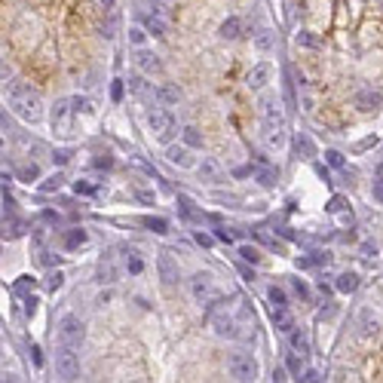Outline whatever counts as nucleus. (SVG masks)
Segmentation results:
<instances>
[{
	"label": "nucleus",
	"instance_id": "obj_1",
	"mask_svg": "<svg viewBox=\"0 0 383 383\" xmlns=\"http://www.w3.org/2000/svg\"><path fill=\"white\" fill-rule=\"evenodd\" d=\"M9 107L15 111V117H22L25 123H40L43 120V101L25 83H12L9 86Z\"/></svg>",
	"mask_w": 383,
	"mask_h": 383
},
{
	"label": "nucleus",
	"instance_id": "obj_2",
	"mask_svg": "<svg viewBox=\"0 0 383 383\" xmlns=\"http://www.w3.org/2000/svg\"><path fill=\"white\" fill-rule=\"evenodd\" d=\"M261 123H264V141L270 148H282L285 144V117L273 95L261 98Z\"/></svg>",
	"mask_w": 383,
	"mask_h": 383
},
{
	"label": "nucleus",
	"instance_id": "obj_3",
	"mask_svg": "<svg viewBox=\"0 0 383 383\" xmlns=\"http://www.w3.org/2000/svg\"><path fill=\"white\" fill-rule=\"evenodd\" d=\"M227 371H230V377H233V380L248 383V380L258 377V362H254V356H251V353L236 350V353H230V359H227Z\"/></svg>",
	"mask_w": 383,
	"mask_h": 383
},
{
	"label": "nucleus",
	"instance_id": "obj_4",
	"mask_svg": "<svg viewBox=\"0 0 383 383\" xmlns=\"http://www.w3.org/2000/svg\"><path fill=\"white\" fill-rule=\"evenodd\" d=\"M74 350L77 346H68V343H59V350H56V374L62 380H77L80 377V356Z\"/></svg>",
	"mask_w": 383,
	"mask_h": 383
},
{
	"label": "nucleus",
	"instance_id": "obj_5",
	"mask_svg": "<svg viewBox=\"0 0 383 383\" xmlns=\"http://www.w3.org/2000/svg\"><path fill=\"white\" fill-rule=\"evenodd\" d=\"M187 288H190V298H193V304H212L215 298H218V288H215V279L209 276V273H193L190 276V282H187Z\"/></svg>",
	"mask_w": 383,
	"mask_h": 383
},
{
	"label": "nucleus",
	"instance_id": "obj_6",
	"mask_svg": "<svg viewBox=\"0 0 383 383\" xmlns=\"http://www.w3.org/2000/svg\"><path fill=\"white\" fill-rule=\"evenodd\" d=\"M59 343H68V346H80L83 343V337H86V325H83V319L80 316H62V322H59Z\"/></svg>",
	"mask_w": 383,
	"mask_h": 383
},
{
	"label": "nucleus",
	"instance_id": "obj_7",
	"mask_svg": "<svg viewBox=\"0 0 383 383\" xmlns=\"http://www.w3.org/2000/svg\"><path fill=\"white\" fill-rule=\"evenodd\" d=\"M148 126H151V132H153L156 138L166 141V138L175 132V117L166 111V107H153V111L148 114Z\"/></svg>",
	"mask_w": 383,
	"mask_h": 383
},
{
	"label": "nucleus",
	"instance_id": "obj_8",
	"mask_svg": "<svg viewBox=\"0 0 383 383\" xmlns=\"http://www.w3.org/2000/svg\"><path fill=\"white\" fill-rule=\"evenodd\" d=\"M71 111H74L71 98L56 101V107H52V129H56V135H71Z\"/></svg>",
	"mask_w": 383,
	"mask_h": 383
},
{
	"label": "nucleus",
	"instance_id": "obj_9",
	"mask_svg": "<svg viewBox=\"0 0 383 383\" xmlns=\"http://www.w3.org/2000/svg\"><path fill=\"white\" fill-rule=\"evenodd\" d=\"M236 319L230 316V313H215L212 316V331L218 334V337H227V340H233V337H239V331H236Z\"/></svg>",
	"mask_w": 383,
	"mask_h": 383
},
{
	"label": "nucleus",
	"instance_id": "obj_10",
	"mask_svg": "<svg viewBox=\"0 0 383 383\" xmlns=\"http://www.w3.org/2000/svg\"><path fill=\"white\" fill-rule=\"evenodd\" d=\"M166 159L172 162V166H178V169H193L196 166L184 144H169V148H166Z\"/></svg>",
	"mask_w": 383,
	"mask_h": 383
},
{
	"label": "nucleus",
	"instance_id": "obj_11",
	"mask_svg": "<svg viewBox=\"0 0 383 383\" xmlns=\"http://www.w3.org/2000/svg\"><path fill=\"white\" fill-rule=\"evenodd\" d=\"M270 65L267 62H261V65H254L251 71H248V77H245V83H248V89H264L267 86V80H270Z\"/></svg>",
	"mask_w": 383,
	"mask_h": 383
},
{
	"label": "nucleus",
	"instance_id": "obj_12",
	"mask_svg": "<svg viewBox=\"0 0 383 383\" xmlns=\"http://www.w3.org/2000/svg\"><path fill=\"white\" fill-rule=\"evenodd\" d=\"M156 267H159V276H162V282H166V285L178 282V267L172 264V258H169V254H159Z\"/></svg>",
	"mask_w": 383,
	"mask_h": 383
},
{
	"label": "nucleus",
	"instance_id": "obj_13",
	"mask_svg": "<svg viewBox=\"0 0 383 383\" xmlns=\"http://www.w3.org/2000/svg\"><path fill=\"white\" fill-rule=\"evenodd\" d=\"M120 251H123V261H126V270H129L132 276H138V273L144 270V261H141V254H138L135 248H129V245H123Z\"/></svg>",
	"mask_w": 383,
	"mask_h": 383
},
{
	"label": "nucleus",
	"instance_id": "obj_14",
	"mask_svg": "<svg viewBox=\"0 0 383 383\" xmlns=\"http://www.w3.org/2000/svg\"><path fill=\"white\" fill-rule=\"evenodd\" d=\"M129 92H132L135 98H141V101H153V86H151L148 80H141V77L129 80Z\"/></svg>",
	"mask_w": 383,
	"mask_h": 383
},
{
	"label": "nucleus",
	"instance_id": "obj_15",
	"mask_svg": "<svg viewBox=\"0 0 383 383\" xmlns=\"http://www.w3.org/2000/svg\"><path fill=\"white\" fill-rule=\"evenodd\" d=\"M138 68L144 71V74H162V62L153 56V52H141V56H138Z\"/></svg>",
	"mask_w": 383,
	"mask_h": 383
},
{
	"label": "nucleus",
	"instance_id": "obj_16",
	"mask_svg": "<svg viewBox=\"0 0 383 383\" xmlns=\"http://www.w3.org/2000/svg\"><path fill=\"white\" fill-rule=\"evenodd\" d=\"M337 291H340V295H353V291L359 288V276H356V273H350V270H346V273H340V276H337Z\"/></svg>",
	"mask_w": 383,
	"mask_h": 383
},
{
	"label": "nucleus",
	"instance_id": "obj_17",
	"mask_svg": "<svg viewBox=\"0 0 383 383\" xmlns=\"http://www.w3.org/2000/svg\"><path fill=\"white\" fill-rule=\"evenodd\" d=\"M156 98H159L162 104H178V101H181V89L172 86V83H162V86L156 89Z\"/></svg>",
	"mask_w": 383,
	"mask_h": 383
},
{
	"label": "nucleus",
	"instance_id": "obj_18",
	"mask_svg": "<svg viewBox=\"0 0 383 383\" xmlns=\"http://www.w3.org/2000/svg\"><path fill=\"white\" fill-rule=\"evenodd\" d=\"M117 279V267H114V258L107 254V258L98 264V282H114Z\"/></svg>",
	"mask_w": 383,
	"mask_h": 383
},
{
	"label": "nucleus",
	"instance_id": "obj_19",
	"mask_svg": "<svg viewBox=\"0 0 383 383\" xmlns=\"http://www.w3.org/2000/svg\"><path fill=\"white\" fill-rule=\"evenodd\" d=\"M178 206H181V215H184L187 221H193V224L203 221V212H196V209H193V203H190L187 196H178Z\"/></svg>",
	"mask_w": 383,
	"mask_h": 383
},
{
	"label": "nucleus",
	"instance_id": "obj_20",
	"mask_svg": "<svg viewBox=\"0 0 383 383\" xmlns=\"http://www.w3.org/2000/svg\"><path fill=\"white\" fill-rule=\"evenodd\" d=\"M273 325L279 328V331H291V316L285 306H273Z\"/></svg>",
	"mask_w": 383,
	"mask_h": 383
},
{
	"label": "nucleus",
	"instance_id": "obj_21",
	"mask_svg": "<svg viewBox=\"0 0 383 383\" xmlns=\"http://www.w3.org/2000/svg\"><path fill=\"white\" fill-rule=\"evenodd\" d=\"M80 245H86V230H68V236H65V248L68 251H74V248H80Z\"/></svg>",
	"mask_w": 383,
	"mask_h": 383
},
{
	"label": "nucleus",
	"instance_id": "obj_22",
	"mask_svg": "<svg viewBox=\"0 0 383 383\" xmlns=\"http://www.w3.org/2000/svg\"><path fill=\"white\" fill-rule=\"evenodd\" d=\"M239 34H242V22H239V19H227V22L221 25V37H224V40H236Z\"/></svg>",
	"mask_w": 383,
	"mask_h": 383
},
{
	"label": "nucleus",
	"instance_id": "obj_23",
	"mask_svg": "<svg viewBox=\"0 0 383 383\" xmlns=\"http://www.w3.org/2000/svg\"><path fill=\"white\" fill-rule=\"evenodd\" d=\"M15 175H19L22 181H37L40 178V166L37 162H22V166L15 169Z\"/></svg>",
	"mask_w": 383,
	"mask_h": 383
},
{
	"label": "nucleus",
	"instance_id": "obj_24",
	"mask_svg": "<svg viewBox=\"0 0 383 383\" xmlns=\"http://www.w3.org/2000/svg\"><path fill=\"white\" fill-rule=\"evenodd\" d=\"M295 151H298V153H304V156H313V153H316L313 141H309V135H304V132H298V135H295Z\"/></svg>",
	"mask_w": 383,
	"mask_h": 383
},
{
	"label": "nucleus",
	"instance_id": "obj_25",
	"mask_svg": "<svg viewBox=\"0 0 383 383\" xmlns=\"http://www.w3.org/2000/svg\"><path fill=\"white\" fill-rule=\"evenodd\" d=\"M148 31L156 34V37H166L169 25H166V19H162V15H148Z\"/></svg>",
	"mask_w": 383,
	"mask_h": 383
},
{
	"label": "nucleus",
	"instance_id": "obj_26",
	"mask_svg": "<svg viewBox=\"0 0 383 383\" xmlns=\"http://www.w3.org/2000/svg\"><path fill=\"white\" fill-rule=\"evenodd\" d=\"M62 184H65V175H62V172H52V175L43 181V184H40V193H56Z\"/></svg>",
	"mask_w": 383,
	"mask_h": 383
},
{
	"label": "nucleus",
	"instance_id": "obj_27",
	"mask_svg": "<svg viewBox=\"0 0 383 383\" xmlns=\"http://www.w3.org/2000/svg\"><path fill=\"white\" fill-rule=\"evenodd\" d=\"M359 322H362V334H365V337H377L380 325H377V319H371V313H362Z\"/></svg>",
	"mask_w": 383,
	"mask_h": 383
},
{
	"label": "nucleus",
	"instance_id": "obj_28",
	"mask_svg": "<svg viewBox=\"0 0 383 383\" xmlns=\"http://www.w3.org/2000/svg\"><path fill=\"white\" fill-rule=\"evenodd\" d=\"M288 340H291V350H295V353H301V356H304V353H309V340H306V334H304V331H291V337H288Z\"/></svg>",
	"mask_w": 383,
	"mask_h": 383
},
{
	"label": "nucleus",
	"instance_id": "obj_29",
	"mask_svg": "<svg viewBox=\"0 0 383 383\" xmlns=\"http://www.w3.org/2000/svg\"><path fill=\"white\" fill-rule=\"evenodd\" d=\"M25 230H28V224H25V221H12V218L3 224V236H6V239H12V236H22Z\"/></svg>",
	"mask_w": 383,
	"mask_h": 383
},
{
	"label": "nucleus",
	"instance_id": "obj_30",
	"mask_svg": "<svg viewBox=\"0 0 383 383\" xmlns=\"http://www.w3.org/2000/svg\"><path fill=\"white\" fill-rule=\"evenodd\" d=\"M144 227H148V230H153V233H166L169 230V221H166V218H144V221H141Z\"/></svg>",
	"mask_w": 383,
	"mask_h": 383
},
{
	"label": "nucleus",
	"instance_id": "obj_31",
	"mask_svg": "<svg viewBox=\"0 0 383 383\" xmlns=\"http://www.w3.org/2000/svg\"><path fill=\"white\" fill-rule=\"evenodd\" d=\"M267 298H270V304H273V306H288V298H285V291H282L279 285H270Z\"/></svg>",
	"mask_w": 383,
	"mask_h": 383
},
{
	"label": "nucleus",
	"instance_id": "obj_32",
	"mask_svg": "<svg viewBox=\"0 0 383 383\" xmlns=\"http://www.w3.org/2000/svg\"><path fill=\"white\" fill-rule=\"evenodd\" d=\"M184 144H187V148H203V135H199L196 126H187V129H184Z\"/></svg>",
	"mask_w": 383,
	"mask_h": 383
},
{
	"label": "nucleus",
	"instance_id": "obj_33",
	"mask_svg": "<svg viewBox=\"0 0 383 383\" xmlns=\"http://www.w3.org/2000/svg\"><path fill=\"white\" fill-rule=\"evenodd\" d=\"M199 175L209 178V181H215L218 175H221V169H218V162H215V159H203V166H199Z\"/></svg>",
	"mask_w": 383,
	"mask_h": 383
},
{
	"label": "nucleus",
	"instance_id": "obj_34",
	"mask_svg": "<svg viewBox=\"0 0 383 383\" xmlns=\"http://www.w3.org/2000/svg\"><path fill=\"white\" fill-rule=\"evenodd\" d=\"M239 258H242L245 264H258V261H261V251L251 248V245H239Z\"/></svg>",
	"mask_w": 383,
	"mask_h": 383
},
{
	"label": "nucleus",
	"instance_id": "obj_35",
	"mask_svg": "<svg viewBox=\"0 0 383 383\" xmlns=\"http://www.w3.org/2000/svg\"><path fill=\"white\" fill-rule=\"evenodd\" d=\"M325 162H328L331 169H343V166H346V159H343L340 151H325Z\"/></svg>",
	"mask_w": 383,
	"mask_h": 383
},
{
	"label": "nucleus",
	"instance_id": "obj_36",
	"mask_svg": "<svg viewBox=\"0 0 383 383\" xmlns=\"http://www.w3.org/2000/svg\"><path fill=\"white\" fill-rule=\"evenodd\" d=\"M356 101L362 104V111H371L374 104H380V95H377V92H362V95H359Z\"/></svg>",
	"mask_w": 383,
	"mask_h": 383
},
{
	"label": "nucleus",
	"instance_id": "obj_37",
	"mask_svg": "<svg viewBox=\"0 0 383 383\" xmlns=\"http://www.w3.org/2000/svg\"><path fill=\"white\" fill-rule=\"evenodd\" d=\"M258 181H261L264 187H273V184H276V172H273V169H261L258 172Z\"/></svg>",
	"mask_w": 383,
	"mask_h": 383
},
{
	"label": "nucleus",
	"instance_id": "obj_38",
	"mask_svg": "<svg viewBox=\"0 0 383 383\" xmlns=\"http://www.w3.org/2000/svg\"><path fill=\"white\" fill-rule=\"evenodd\" d=\"M28 288H34V279H31V276H22L19 282H15V285H12V291H15V295H25V291H28Z\"/></svg>",
	"mask_w": 383,
	"mask_h": 383
},
{
	"label": "nucleus",
	"instance_id": "obj_39",
	"mask_svg": "<svg viewBox=\"0 0 383 383\" xmlns=\"http://www.w3.org/2000/svg\"><path fill=\"white\" fill-rule=\"evenodd\" d=\"M291 288H295V295H298V298H309V288H306V282H304V279H291Z\"/></svg>",
	"mask_w": 383,
	"mask_h": 383
},
{
	"label": "nucleus",
	"instance_id": "obj_40",
	"mask_svg": "<svg viewBox=\"0 0 383 383\" xmlns=\"http://www.w3.org/2000/svg\"><path fill=\"white\" fill-rule=\"evenodd\" d=\"M62 282H65V276H62V273H49V279H46L49 291H59V288H62Z\"/></svg>",
	"mask_w": 383,
	"mask_h": 383
},
{
	"label": "nucleus",
	"instance_id": "obj_41",
	"mask_svg": "<svg viewBox=\"0 0 383 383\" xmlns=\"http://www.w3.org/2000/svg\"><path fill=\"white\" fill-rule=\"evenodd\" d=\"M346 206H350V203H346L343 196H331V203H328V212H343Z\"/></svg>",
	"mask_w": 383,
	"mask_h": 383
},
{
	"label": "nucleus",
	"instance_id": "obj_42",
	"mask_svg": "<svg viewBox=\"0 0 383 383\" xmlns=\"http://www.w3.org/2000/svg\"><path fill=\"white\" fill-rule=\"evenodd\" d=\"M98 187H92V184H86V181H77L74 184V193H83V196H92Z\"/></svg>",
	"mask_w": 383,
	"mask_h": 383
},
{
	"label": "nucleus",
	"instance_id": "obj_43",
	"mask_svg": "<svg viewBox=\"0 0 383 383\" xmlns=\"http://www.w3.org/2000/svg\"><path fill=\"white\" fill-rule=\"evenodd\" d=\"M371 196H374V203H380V206H383V178H377V181H374Z\"/></svg>",
	"mask_w": 383,
	"mask_h": 383
},
{
	"label": "nucleus",
	"instance_id": "obj_44",
	"mask_svg": "<svg viewBox=\"0 0 383 383\" xmlns=\"http://www.w3.org/2000/svg\"><path fill=\"white\" fill-rule=\"evenodd\" d=\"M285 368H288V374H301V359H298V356H288Z\"/></svg>",
	"mask_w": 383,
	"mask_h": 383
},
{
	"label": "nucleus",
	"instance_id": "obj_45",
	"mask_svg": "<svg viewBox=\"0 0 383 383\" xmlns=\"http://www.w3.org/2000/svg\"><path fill=\"white\" fill-rule=\"evenodd\" d=\"M129 40L141 46V43H144V31H141V28H129Z\"/></svg>",
	"mask_w": 383,
	"mask_h": 383
},
{
	"label": "nucleus",
	"instance_id": "obj_46",
	"mask_svg": "<svg viewBox=\"0 0 383 383\" xmlns=\"http://www.w3.org/2000/svg\"><path fill=\"white\" fill-rule=\"evenodd\" d=\"M196 242H199V245H203V248H209V245H212L215 239H212V236H209V233H203V230H196Z\"/></svg>",
	"mask_w": 383,
	"mask_h": 383
},
{
	"label": "nucleus",
	"instance_id": "obj_47",
	"mask_svg": "<svg viewBox=\"0 0 383 383\" xmlns=\"http://www.w3.org/2000/svg\"><path fill=\"white\" fill-rule=\"evenodd\" d=\"M111 98H114V101L123 98V80H114V86H111Z\"/></svg>",
	"mask_w": 383,
	"mask_h": 383
},
{
	"label": "nucleus",
	"instance_id": "obj_48",
	"mask_svg": "<svg viewBox=\"0 0 383 383\" xmlns=\"http://www.w3.org/2000/svg\"><path fill=\"white\" fill-rule=\"evenodd\" d=\"M37 313V298H25V316H34Z\"/></svg>",
	"mask_w": 383,
	"mask_h": 383
},
{
	"label": "nucleus",
	"instance_id": "obj_49",
	"mask_svg": "<svg viewBox=\"0 0 383 383\" xmlns=\"http://www.w3.org/2000/svg\"><path fill=\"white\" fill-rule=\"evenodd\" d=\"M92 166H95V169H111V166H114V159H111V156H98Z\"/></svg>",
	"mask_w": 383,
	"mask_h": 383
},
{
	"label": "nucleus",
	"instance_id": "obj_50",
	"mask_svg": "<svg viewBox=\"0 0 383 383\" xmlns=\"http://www.w3.org/2000/svg\"><path fill=\"white\" fill-rule=\"evenodd\" d=\"M239 276H242L245 282H254V270H251V267H245V264H239Z\"/></svg>",
	"mask_w": 383,
	"mask_h": 383
},
{
	"label": "nucleus",
	"instance_id": "obj_51",
	"mask_svg": "<svg viewBox=\"0 0 383 383\" xmlns=\"http://www.w3.org/2000/svg\"><path fill=\"white\" fill-rule=\"evenodd\" d=\"M52 159H56L59 166H65V162L71 159V151H56V153H52Z\"/></svg>",
	"mask_w": 383,
	"mask_h": 383
},
{
	"label": "nucleus",
	"instance_id": "obj_52",
	"mask_svg": "<svg viewBox=\"0 0 383 383\" xmlns=\"http://www.w3.org/2000/svg\"><path fill=\"white\" fill-rule=\"evenodd\" d=\"M374 144H377V138L371 135V138H365V141H359V144H356V151H368V148H374Z\"/></svg>",
	"mask_w": 383,
	"mask_h": 383
},
{
	"label": "nucleus",
	"instance_id": "obj_53",
	"mask_svg": "<svg viewBox=\"0 0 383 383\" xmlns=\"http://www.w3.org/2000/svg\"><path fill=\"white\" fill-rule=\"evenodd\" d=\"M135 196H138V203H153V193L151 190H138Z\"/></svg>",
	"mask_w": 383,
	"mask_h": 383
},
{
	"label": "nucleus",
	"instance_id": "obj_54",
	"mask_svg": "<svg viewBox=\"0 0 383 383\" xmlns=\"http://www.w3.org/2000/svg\"><path fill=\"white\" fill-rule=\"evenodd\" d=\"M74 101V111H89V101L86 98H71Z\"/></svg>",
	"mask_w": 383,
	"mask_h": 383
},
{
	"label": "nucleus",
	"instance_id": "obj_55",
	"mask_svg": "<svg viewBox=\"0 0 383 383\" xmlns=\"http://www.w3.org/2000/svg\"><path fill=\"white\" fill-rule=\"evenodd\" d=\"M40 218H43V221H46V224H59V215H56V212H43Z\"/></svg>",
	"mask_w": 383,
	"mask_h": 383
},
{
	"label": "nucleus",
	"instance_id": "obj_56",
	"mask_svg": "<svg viewBox=\"0 0 383 383\" xmlns=\"http://www.w3.org/2000/svg\"><path fill=\"white\" fill-rule=\"evenodd\" d=\"M31 359H34V365H37V368L43 365V356H40V350H37V346H31Z\"/></svg>",
	"mask_w": 383,
	"mask_h": 383
},
{
	"label": "nucleus",
	"instance_id": "obj_57",
	"mask_svg": "<svg viewBox=\"0 0 383 383\" xmlns=\"http://www.w3.org/2000/svg\"><path fill=\"white\" fill-rule=\"evenodd\" d=\"M215 236H218V239H221V242H227V245L233 242V236H230L227 230H215Z\"/></svg>",
	"mask_w": 383,
	"mask_h": 383
},
{
	"label": "nucleus",
	"instance_id": "obj_58",
	"mask_svg": "<svg viewBox=\"0 0 383 383\" xmlns=\"http://www.w3.org/2000/svg\"><path fill=\"white\" fill-rule=\"evenodd\" d=\"M298 380H306V383H313V380H319V374L316 371H306L304 377H298Z\"/></svg>",
	"mask_w": 383,
	"mask_h": 383
},
{
	"label": "nucleus",
	"instance_id": "obj_59",
	"mask_svg": "<svg viewBox=\"0 0 383 383\" xmlns=\"http://www.w3.org/2000/svg\"><path fill=\"white\" fill-rule=\"evenodd\" d=\"M273 380H279V383L288 380V377H285V368H276V371H273Z\"/></svg>",
	"mask_w": 383,
	"mask_h": 383
},
{
	"label": "nucleus",
	"instance_id": "obj_60",
	"mask_svg": "<svg viewBox=\"0 0 383 383\" xmlns=\"http://www.w3.org/2000/svg\"><path fill=\"white\" fill-rule=\"evenodd\" d=\"M101 3H104V6H114V0H101Z\"/></svg>",
	"mask_w": 383,
	"mask_h": 383
}]
</instances>
